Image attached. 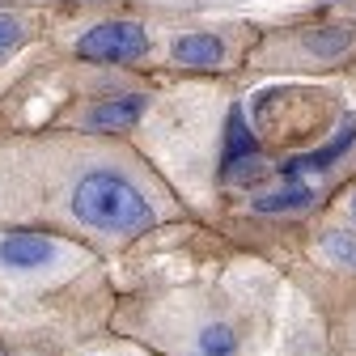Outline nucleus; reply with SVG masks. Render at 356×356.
<instances>
[{
  "label": "nucleus",
  "mask_w": 356,
  "mask_h": 356,
  "mask_svg": "<svg viewBox=\"0 0 356 356\" xmlns=\"http://www.w3.org/2000/svg\"><path fill=\"white\" fill-rule=\"evenodd\" d=\"M76 51L85 60H102V64H131L149 51V34L136 22H102L89 34H81Z\"/></svg>",
  "instance_id": "2"
},
{
  "label": "nucleus",
  "mask_w": 356,
  "mask_h": 356,
  "mask_svg": "<svg viewBox=\"0 0 356 356\" xmlns=\"http://www.w3.org/2000/svg\"><path fill=\"white\" fill-rule=\"evenodd\" d=\"M174 60L187 68H216L225 60V42L216 34H178L174 38Z\"/></svg>",
  "instance_id": "4"
},
{
  "label": "nucleus",
  "mask_w": 356,
  "mask_h": 356,
  "mask_svg": "<svg viewBox=\"0 0 356 356\" xmlns=\"http://www.w3.org/2000/svg\"><path fill=\"white\" fill-rule=\"evenodd\" d=\"M352 42H356L352 26H323V30H309L305 34V51H314L323 60H335V56H343L352 47Z\"/></svg>",
  "instance_id": "7"
},
{
  "label": "nucleus",
  "mask_w": 356,
  "mask_h": 356,
  "mask_svg": "<svg viewBox=\"0 0 356 356\" xmlns=\"http://www.w3.org/2000/svg\"><path fill=\"white\" fill-rule=\"evenodd\" d=\"M250 153H254V136H250V127L242 119V106H234L229 111V136H225V165L229 161H242Z\"/></svg>",
  "instance_id": "8"
},
{
  "label": "nucleus",
  "mask_w": 356,
  "mask_h": 356,
  "mask_svg": "<svg viewBox=\"0 0 356 356\" xmlns=\"http://www.w3.org/2000/svg\"><path fill=\"white\" fill-rule=\"evenodd\" d=\"M17 38H22V22H17V17H9V13H0V51L17 47Z\"/></svg>",
  "instance_id": "13"
},
{
  "label": "nucleus",
  "mask_w": 356,
  "mask_h": 356,
  "mask_svg": "<svg viewBox=\"0 0 356 356\" xmlns=\"http://www.w3.org/2000/svg\"><path fill=\"white\" fill-rule=\"evenodd\" d=\"M72 212L102 234H140L153 225V204L119 170H89L72 187Z\"/></svg>",
  "instance_id": "1"
},
{
  "label": "nucleus",
  "mask_w": 356,
  "mask_h": 356,
  "mask_svg": "<svg viewBox=\"0 0 356 356\" xmlns=\"http://www.w3.org/2000/svg\"><path fill=\"white\" fill-rule=\"evenodd\" d=\"M352 216H356V195H352Z\"/></svg>",
  "instance_id": "14"
},
{
  "label": "nucleus",
  "mask_w": 356,
  "mask_h": 356,
  "mask_svg": "<svg viewBox=\"0 0 356 356\" xmlns=\"http://www.w3.org/2000/svg\"><path fill=\"white\" fill-rule=\"evenodd\" d=\"M225 170H229V183H250V178H259V174H263V161L250 153V157H242V161H229Z\"/></svg>",
  "instance_id": "12"
},
{
  "label": "nucleus",
  "mask_w": 356,
  "mask_h": 356,
  "mask_svg": "<svg viewBox=\"0 0 356 356\" xmlns=\"http://www.w3.org/2000/svg\"><path fill=\"white\" fill-rule=\"evenodd\" d=\"M145 102L140 94H127V98H115V102H102L89 111V127H131L140 115H145Z\"/></svg>",
  "instance_id": "6"
},
{
  "label": "nucleus",
  "mask_w": 356,
  "mask_h": 356,
  "mask_svg": "<svg viewBox=\"0 0 356 356\" xmlns=\"http://www.w3.org/2000/svg\"><path fill=\"white\" fill-rule=\"evenodd\" d=\"M200 348H204V356H229L234 352V331L229 327H208L200 335Z\"/></svg>",
  "instance_id": "10"
},
{
  "label": "nucleus",
  "mask_w": 356,
  "mask_h": 356,
  "mask_svg": "<svg viewBox=\"0 0 356 356\" xmlns=\"http://www.w3.org/2000/svg\"><path fill=\"white\" fill-rule=\"evenodd\" d=\"M309 200V187H301V183H289L284 191H276V195H263V200H254V208L259 212H289V208H305Z\"/></svg>",
  "instance_id": "9"
},
{
  "label": "nucleus",
  "mask_w": 356,
  "mask_h": 356,
  "mask_svg": "<svg viewBox=\"0 0 356 356\" xmlns=\"http://www.w3.org/2000/svg\"><path fill=\"white\" fill-rule=\"evenodd\" d=\"M327 254L343 267H356V242L343 238V234H327Z\"/></svg>",
  "instance_id": "11"
},
{
  "label": "nucleus",
  "mask_w": 356,
  "mask_h": 356,
  "mask_svg": "<svg viewBox=\"0 0 356 356\" xmlns=\"http://www.w3.org/2000/svg\"><path fill=\"white\" fill-rule=\"evenodd\" d=\"M51 242L38 238V234H13V238H0V263L13 267V272H34V267L51 263Z\"/></svg>",
  "instance_id": "3"
},
{
  "label": "nucleus",
  "mask_w": 356,
  "mask_h": 356,
  "mask_svg": "<svg viewBox=\"0 0 356 356\" xmlns=\"http://www.w3.org/2000/svg\"><path fill=\"white\" fill-rule=\"evenodd\" d=\"M352 145H356V115H348V119H343V127L335 131V140H331L327 149L309 153V157H293V161H284V178H297L301 170H327V165H331L335 157H343Z\"/></svg>",
  "instance_id": "5"
}]
</instances>
